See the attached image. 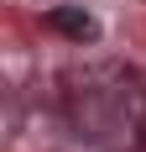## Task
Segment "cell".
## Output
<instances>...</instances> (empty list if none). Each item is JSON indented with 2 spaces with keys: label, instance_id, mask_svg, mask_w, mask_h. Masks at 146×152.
<instances>
[{
  "label": "cell",
  "instance_id": "1",
  "mask_svg": "<svg viewBox=\"0 0 146 152\" xmlns=\"http://www.w3.org/2000/svg\"><path fill=\"white\" fill-rule=\"evenodd\" d=\"M73 131L99 152H146V79L125 63H89L63 79Z\"/></svg>",
  "mask_w": 146,
  "mask_h": 152
},
{
  "label": "cell",
  "instance_id": "2",
  "mask_svg": "<svg viewBox=\"0 0 146 152\" xmlns=\"http://www.w3.org/2000/svg\"><path fill=\"white\" fill-rule=\"evenodd\" d=\"M47 31H58V37H68V42H94L99 37V21L84 11V5H52V11L42 16Z\"/></svg>",
  "mask_w": 146,
  "mask_h": 152
}]
</instances>
